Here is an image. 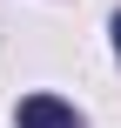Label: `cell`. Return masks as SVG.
<instances>
[{"label":"cell","mask_w":121,"mask_h":128,"mask_svg":"<svg viewBox=\"0 0 121 128\" xmlns=\"http://www.w3.org/2000/svg\"><path fill=\"white\" fill-rule=\"evenodd\" d=\"M20 128H81V122H74L67 101H54V94H27V101H20Z\"/></svg>","instance_id":"1"},{"label":"cell","mask_w":121,"mask_h":128,"mask_svg":"<svg viewBox=\"0 0 121 128\" xmlns=\"http://www.w3.org/2000/svg\"><path fill=\"white\" fill-rule=\"evenodd\" d=\"M115 47H121V14H115Z\"/></svg>","instance_id":"2"}]
</instances>
